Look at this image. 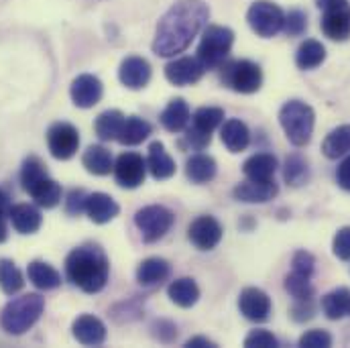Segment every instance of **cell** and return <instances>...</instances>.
Here are the masks:
<instances>
[{
    "label": "cell",
    "instance_id": "16",
    "mask_svg": "<svg viewBox=\"0 0 350 348\" xmlns=\"http://www.w3.org/2000/svg\"><path fill=\"white\" fill-rule=\"evenodd\" d=\"M102 94H104V86L102 82L92 76V74H82L78 76L72 86H70V96H72V102L78 106V108H94L100 100H102Z\"/></svg>",
    "mask_w": 350,
    "mask_h": 348
},
{
    "label": "cell",
    "instance_id": "28",
    "mask_svg": "<svg viewBox=\"0 0 350 348\" xmlns=\"http://www.w3.org/2000/svg\"><path fill=\"white\" fill-rule=\"evenodd\" d=\"M82 165L86 168L88 174L92 175H108L114 170L112 153L104 145H90L82 155Z\"/></svg>",
    "mask_w": 350,
    "mask_h": 348
},
{
    "label": "cell",
    "instance_id": "27",
    "mask_svg": "<svg viewBox=\"0 0 350 348\" xmlns=\"http://www.w3.org/2000/svg\"><path fill=\"white\" fill-rule=\"evenodd\" d=\"M172 273V267L170 263L161 257H149L139 265L137 269V281L143 285V287H153V285H159L161 281H165Z\"/></svg>",
    "mask_w": 350,
    "mask_h": 348
},
{
    "label": "cell",
    "instance_id": "17",
    "mask_svg": "<svg viewBox=\"0 0 350 348\" xmlns=\"http://www.w3.org/2000/svg\"><path fill=\"white\" fill-rule=\"evenodd\" d=\"M324 35L332 41H347L350 39V4L345 2L340 6L324 10L320 23Z\"/></svg>",
    "mask_w": 350,
    "mask_h": 348
},
{
    "label": "cell",
    "instance_id": "49",
    "mask_svg": "<svg viewBox=\"0 0 350 348\" xmlns=\"http://www.w3.org/2000/svg\"><path fill=\"white\" fill-rule=\"evenodd\" d=\"M6 220H8V216L0 208V245L6 243V239H8V224H6Z\"/></svg>",
    "mask_w": 350,
    "mask_h": 348
},
{
    "label": "cell",
    "instance_id": "26",
    "mask_svg": "<svg viewBox=\"0 0 350 348\" xmlns=\"http://www.w3.org/2000/svg\"><path fill=\"white\" fill-rule=\"evenodd\" d=\"M189 118H191L189 106H187V102L183 98H174L165 106V110L161 112V116H159L163 129L170 131V133H181V131H185Z\"/></svg>",
    "mask_w": 350,
    "mask_h": 348
},
{
    "label": "cell",
    "instance_id": "3",
    "mask_svg": "<svg viewBox=\"0 0 350 348\" xmlns=\"http://www.w3.org/2000/svg\"><path fill=\"white\" fill-rule=\"evenodd\" d=\"M45 310V297L39 293H25L10 299L0 312V326L6 334L23 336L29 332L41 318Z\"/></svg>",
    "mask_w": 350,
    "mask_h": 348
},
{
    "label": "cell",
    "instance_id": "9",
    "mask_svg": "<svg viewBox=\"0 0 350 348\" xmlns=\"http://www.w3.org/2000/svg\"><path fill=\"white\" fill-rule=\"evenodd\" d=\"M247 21L259 37L269 39V37H275L279 31H283L285 12L281 10V6H277L271 0H259L251 4L247 12Z\"/></svg>",
    "mask_w": 350,
    "mask_h": 348
},
{
    "label": "cell",
    "instance_id": "37",
    "mask_svg": "<svg viewBox=\"0 0 350 348\" xmlns=\"http://www.w3.org/2000/svg\"><path fill=\"white\" fill-rule=\"evenodd\" d=\"M25 287V277L21 269L10 259H0V289L6 295H14Z\"/></svg>",
    "mask_w": 350,
    "mask_h": 348
},
{
    "label": "cell",
    "instance_id": "22",
    "mask_svg": "<svg viewBox=\"0 0 350 348\" xmlns=\"http://www.w3.org/2000/svg\"><path fill=\"white\" fill-rule=\"evenodd\" d=\"M8 220L18 235H35L43 224V216L39 208L31 204H14L8 210Z\"/></svg>",
    "mask_w": 350,
    "mask_h": 348
},
{
    "label": "cell",
    "instance_id": "10",
    "mask_svg": "<svg viewBox=\"0 0 350 348\" xmlns=\"http://www.w3.org/2000/svg\"><path fill=\"white\" fill-rule=\"evenodd\" d=\"M47 147L57 161L72 159L80 149V133L70 122H55L47 131Z\"/></svg>",
    "mask_w": 350,
    "mask_h": 348
},
{
    "label": "cell",
    "instance_id": "18",
    "mask_svg": "<svg viewBox=\"0 0 350 348\" xmlns=\"http://www.w3.org/2000/svg\"><path fill=\"white\" fill-rule=\"evenodd\" d=\"M74 338L84 347H100L106 340V326L100 318L92 314H82L72 326Z\"/></svg>",
    "mask_w": 350,
    "mask_h": 348
},
{
    "label": "cell",
    "instance_id": "25",
    "mask_svg": "<svg viewBox=\"0 0 350 348\" xmlns=\"http://www.w3.org/2000/svg\"><path fill=\"white\" fill-rule=\"evenodd\" d=\"M27 277L29 281L41 289V291H49V289H57L62 285V273L45 261H31L27 267Z\"/></svg>",
    "mask_w": 350,
    "mask_h": 348
},
{
    "label": "cell",
    "instance_id": "44",
    "mask_svg": "<svg viewBox=\"0 0 350 348\" xmlns=\"http://www.w3.org/2000/svg\"><path fill=\"white\" fill-rule=\"evenodd\" d=\"M86 198L88 193L84 189H72L66 198V212L70 216H80L86 212Z\"/></svg>",
    "mask_w": 350,
    "mask_h": 348
},
{
    "label": "cell",
    "instance_id": "14",
    "mask_svg": "<svg viewBox=\"0 0 350 348\" xmlns=\"http://www.w3.org/2000/svg\"><path fill=\"white\" fill-rule=\"evenodd\" d=\"M239 310L251 322H267L271 316V297L259 287H247L239 295Z\"/></svg>",
    "mask_w": 350,
    "mask_h": 348
},
{
    "label": "cell",
    "instance_id": "29",
    "mask_svg": "<svg viewBox=\"0 0 350 348\" xmlns=\"http://www.w3.org/2000/svg\"><path fill=\"white\" fill-rule=\"evenodd\" d=\"M167 295L179 308H191L198 304L200 299V287L191 277H181L170 283L167 287Z\"/></svg>",
    "mask_w": 350,
    "mask_h": 348
},
{
    "label": "cell",
    "instance_id": "21",
    "mask_svg": "<svg viewBox=\"0 0 350 348\" xmlns=\"http://www.w3.org/2000/svg\"><path fill=\"white\" fill-rule=\"evenodd\" d=\"M118 212H120V206L114 202L112 196L102 193V191L88 193L86 214L94 224H106V222L114 220L118 216Z\"/></svg>",
    "mask_w": 350,
    "mask_h": 348
},
{
    "label": "cell",
    "instance_id": "7",
    "mask_svg": "<svg viewBox=\"0 0 350 348\" xmlns=\"http://www.w3.org/2000/svg\"><path fill=\"white\" fill-rule=\"evenodd\" d=\"M174 222V212L165 206H159V204L145 206V208L137 210V214H135V226L139 228L143 241L149 245L161 241L172 230Z\"/></svg>",
    "mask_w": 350,
    "mask_h": 348
},
{
    "label": "cell",
    "instance_id": "2",
    "mask_svg": "<svg viewBox=\"0 0 350 348\" xmlns=\"http://www.w3.org/2000/svg\"><path fill=\"white\" fill-rule=\"evenodd\" d=\"M66 275L84 293H100L110 277V261L98 245H82L68 255Z\"/></svg>",
    "mask_w": 350,
    "mask_h": 348
},
{
    "label": "cell",
    "instance_id": "38",
    "mask_svg": "<svg viewBox=\"0 0 350 348\" xmlns=\"http://www.w3.org/2000/svg\"><path fill=\"white\" fill-rule=\"evenodd\" d=\"M312 277L301 275L297 271H291L285 277V291L293 297V299H312L314 297V285L310 281Z\"/></svg>",
    "mask_w": 350,
    "mask_h": 348
},
{
    "label": "cell",
    "instance_id": "5",
    "mask_svg": "<svg viewBox=\"0 0 350 348\" xmlns=\"http://www.w3.org/2000/svg\"><path fill=\"white\" fill-rule=\"evenodd\" d=\"M232 43H234L232 29L220 27V25H210V27H206V31L202 35L196 57L202 62V66L206 70H216L230 55Z\"/></svg>",
    "mask_w": 350,
    "mask_h": 348
},
{
    "label": "cell",
    "instance_id": "41",
    "mask_svg": "<svg viewBox=\"0 0 350 348\" xmlns=\"http://www.w3.org/2000/svg\"><path fill=\"white\" fill-rule=\"evenodd\" d=\"M299 347L301 348H330L332 347V336L326 330H308L301 338H299Z\"/></svg>",
    "mask_w": 350,
    "mask_h": 348
},
{
    "label": "cell",
    "instance_id": "36",
    "mask_svg": "<svg viewBox=\"0 0 350 348\" xmlns=\"http://www.w3.org/2000/svg\"><path fill=\"white\" fill-rule=\"evenodd\" d=\"M322 151L328 159H338L350 153V124H342L328 133L322 143Z\"/></svg>",
    "mask_w": 350,
    "mask_h": 348
},
{
    "label": "cell",
    "instance_id": "1",
    "mask_svg": "<svg viewBox=\"0 0 350 348\" xmlns=\"http://www.w3.org/2000/svg\"><path fill=\"white\" fill-rule=\"evenodd\" d=\"M210 8L204 0H177L157 23L153 51L159 57L183 53L208 25Z\"/></svg>",
    "mask_w": 350,
    "mask_h": 348
},
{
    "label": "cell",
    "instance_id": "42",
    "mask_svg": "<svg viewBox=\"0 0 350 348\" xmlns=\"http://www.w3.org/2000/svg\"><path fill=\"white\" fill-rule=\"evenodd\" d=\"M332 253L340 261H350V226H345L336 232L332 241Z\"/></svg>",
    "mask_w": 350,
    "mask_h": 348
},
{
    "label": "cell",
    "instance_id": "31",
    "mask_svg": "<svg viewBox=\"0 0 350 348\" xmlns=\"http://www.w3.org/2000/svg\"><path fill=\"white\" fill-rule=\"evenodd\" d=\"M277 172V159L271 153H257L249 157L243 165V174L253 181H269Z\"/></svg>",
    "mask_w": 350,
    "mask_h": 348
},
{
    "label": "cell",
    "instance_id": "40",
    "mask_svg": "<svg viewBox=\"0 0 350 348\" xmlns=\"http://www.w3.org/2000/svg\"><path fill=\"white\" fill-rule=\"evenodd\" d=\"M306 29H308V16H306V12H301V10H291L289 14H285L283 31H285L289 37H299V35H304Z\"/></svg>",
    "mask_w": 350,
    "mask_h": 348
},
{
    "label": "cell",
    "instance_id": "51",
    "mask_svg": "<svg viewBox=\"0 0 350 348\" xmlns=\"http://www.w3.org/2000/svg\"><path fill=\"white\" fill-rule=\"evenodd\" d=\"M4 204H6V193H4V191L0 189V208H2Z\"/></svg>",
    "mask_w": 350,
    "mask_h": 348
},
{
    "label": "cell",
    "instance_id": "50",
    "mask_svg": "<svg viewBox=\"0 0 350 348\" xmlns=\"http://www.w3.org/2000/svg\"><path fill=\"white\" fill-rule=\"evenodd\" d=\"M345 2H349V0H316V4H318L320 10L334 8V6H340V4H345Z\"/></svg>",
    "mask_w": 350,
    "mask_h": 348
},
{
    "label": "cell",
    "instance_id": "33",
    "mask_svg": "<svg viewBox=\"0 0 350 348\" xmlns=\"http://www.w3.org/2000/svg\"><path fill=\"white\" fill-rule=\"evenodd\" d=\"M124 114L120 110H104L102 114H98L96 122H94V131L98 135L100 141H116L122 124H124Z\"/></svg>",
    "mask_w": 350,
    "mask_h": 348
},
{
    "label": "cell",
    "instance_id": "47",
    "mask_svg": "<svg viewBox=\"0 0 350 348\" xmlns=\"http://www.w3.org/2000/svg\"><path fill=\"white\" fill-rule=\"evenodd\" d=\"M336 181H338V185H340L342 189L350 191V157H347V159L338 165V170H336Z\"/></svg>",
    "mask_w": 350,
    "mask_h": 348
},
{
    "label": "cell",
    "instance_id": "32",
    "mask_svg": "<svg viewBox=\"0 0 350 348\" xmlns=\"http://www.w3.org/2000/svg\"><path fill=\"white\" fill-rule=\"evenodd\" d=\"M322 312L328 320H342L350 316V289L338 287L322 297Z\"/></svg>",
    "mask_w": 350,
    "mask_h": 348
},
{
    "label": "cell",
    "instance_id": "24",
    "mask_svg": "<svg viewBox=\"0 0 350 348\" xmlns=\"http://www.w3.org/2000/svg\"><path fill=\"white\" fill-rule=\"evenodd\" d=\"M145 161H147V170L155 179H170L175 175V161L165 151V145L159 141L149 145V153Z\"/></svg>",
    "mask_w": 350,
    "mask_h": 348
},
{
    "label": "cell",
    "instance_id": "43",
    "mask_svg": "<svg viewBox=\"0 0 350 348\" xmlns=\"http://www.w3.org/2000/svg\"><path fill=\"white\" fill-rule=\"evenodd\" d=\"M245 347L249 348H277L279 340L269 332V330H253L245 338Z\"/></svg>",
    "mask_w": 350,
    "mask_h": 348
},
{
    "label": "cell",
    "instance_id": "8",
    "mask_svg": "<svg viewBox=\"0 0 350 348\" xmlns=\"http://www.w3.org/2000/svg\"><path fill=\"white\" fill-rule=\"evenodd\" d=\"M222 82L239 94H255L262 86V72L255 62L239 59L222 68Z\"/></svg>",
    "mask_w": 350,
    "mask_h": 348
},
{
    "label": "cell",
    "instance_id": "11",
    "mask_svg": "<svg viewBox=\"0 0 350 348\" xmlns=\"http://www.w3.org/2000/svg\"><path fill=\"white\" fill-rule=\"evenodd\" d=\"M222 224L214 216H200L187 228V239L198 251H212L222 241Z\"/></svg>",
    "mask_w": 350,
    "mask_h": 348
},
{
    "label": "cell",
    "instance_id": "15",
    "mask_svg": "<svg viewBox=\"0 0 350 348\" xmlns=\"http://www.w3.org/2000/svg\"><path fill=\"white\" fill-rule=\"evenodd\" d=\"M118 80L122 86L129 90H141L149 84L151 80V66L145 57L139 55H129L122 59L118 68Z\"/></svg>",
    "mask_w": 350,
    "mask_h": 348
},
{
    "label": "cell",
    "instance_id": "19",
    "mask_svg": "<svg viewBox=\"0 0 350 348\" xmlns=\"http://www.w3.org/2000/svg\"><path fill=\"white\" fill-rule=\"evenodd\" d=\"M25 191L37 202V206L47 208V210L55 208V206L62 202V196H64L62 185H59L53 177H49V174L39 177V179L33 181L31 185H27Z\"/></svg>",
    "mask_w": 350,
    "mask_h": 348
},
{
    "label": "cell",
    "instance_id": "34",
    "mask_svg": "<svg viewBox=\"0 0 350 348\" xmlns=\"http://www.w3.org/2000/svg\"><path fill=\"white\" fill-rule=\"evenodd\" d=\"M324 59H326V47L316 39H306L295 53V66L299 70H316L318 66L324 64Z\"/></svg>",
    "mask_w": 350,
    "mask_h": 348
},
{
    "label": "cell",
    "instance_id": "35",
    "mask_svg": "<svg viewBox=\"0 0 350 348\" xmlns=\"http://www.w3.org/2000/svg\"><path fill=\"white\" fill-rule=\"evenodd\" d=\"M185 175L193 183H208L216 177V161L210 155H191L185 163Z\"/></svg>",
    "mask_w": 350,
    "mask_h": 348
},
{
    "label": "cell",
    "instance_id": "12",
    "mask_svg": "<svg viewBox=\"0 0 350 348\" xmlns=\"http://www.w3.org/2000/svg\"><path fill=\"white\" fill-rule=\"evenodd\" d=\"M114 179L120 187H126V189H135L139 187L143 181H145V175H147V161L139 155V153H133V151H126L122 153L116 161H114Z\"/></svg>",
    "mask_w": 350,
    "mask_h": 348
},
{
    "label": "cell",
    "instance_id": "6",
    "mask_svg": "<svg viewBox=\"0 0 350 348\" xmlns=\"http://www.w3.org/2000/svg\"><path fill=\"white\" fill-rule=\"evenodd\" d=\"M224 122V110L218 106H202L191 116V126L185 129L183 145H189L193 151H202L210 145L212 133Z\"/></svg>",
    "mask_w": 350,
    "mask_h": 348
},
{
    "label": "cell",
    "instance_id": "39",
    "mask_svg": "<svg viewBox=\"0 0 350 348\" xmlns=\"http://www.w3.org/2000/svg\"><path fill=\"white\" fill-rule=\"evenodd\" d=\"M283 177L289 185L299 187L310 179V170L308 163L301 155H289L285 161V170H283Z\"/></svg>",
    "mask_w": 350,
    "mask_h": 348
},
{
    "label": "cell",
    "instance_id": "23",
    "mask_svg": "<svg viewBox=\"0 0 350 348\" xmlns=\"http://www.w3.org/2000/svg\"><path fill=\"white\" fill-rule=\"evenodd\" d=\"M220 139L224 143V147L230 151V153H241L249 147L251 143V131L249 126L241 120V118H228L224 124H222V133H220Z\"/></svg>",
    "mask_w": 350,
    "mask_h": 348
},
{
    "label": "cell",
    "instance_id": "13",
    "mask_svg": "<svg viewBox=\"0 0 350 348\" xmlns=\"http://www.w3.org/2000/svg\"><path fill=\"white\" fill-rule=\"evenodd\" d=\"M206 68L198 57H177L165 66V78L174 86H191L202 80Z\"/></svg>",
    "mask_w": 350,
    "mask_h": 348
},
{
    "label": "cell",
    "instance_id": "48",
    "mask_svg": "<svg viewBox=\"0 0 350 348\" xmlns=\"http://www.w3.org/2000/svg\"><path fill=\"white\" fill-rule=\"evenodd\" d=\"M185 347L187 348H214L216 345H214L212 340L204 338V336H196V338H189V340L185 343Z\"/></svg>",
    "mask_w": 350,
    "mask_h": 348
},
{
    "label": "cell",
    "instance_id": "4",
    "mask_svg": "<svg viewBox=\"0 0 350 348\" xmlns=\"http://www.w3.org/2000/svg\"><path fill=\"white\" fill-rule=\"evenodd\" d=\"M279 124L293 147H306L314 135L316 112L301 100H289L279 110Z\"/></svg>",
    "mask_w": 350,
    "mask_h": 348
},
{
    "label": "cell",
    "instance_id": "20",
    "mask_svg": "<svg viewBox=\"0 0 350 348\" xmlns=\"http://www.w3.org/2000/svg\"><path fill=\"white\" fill-rule=\"evenodd\" d=\"M277 191H279V187L273 179H269V181L247 179V181L239 183L232 193L239 202H245V204H265V202L273 200L277 196Z\"/></svg>",
    "mask_w": 350,
    "mask_h": 348
},
{
    "label": "cell",
    "instance_id": "30",
    "mask_svg": "<svg viewBox=\"0 0 350 348\" xmlns=\"http://www.w3.org/2000/svg\"><path fill=\"white\" fill-rule=\"evenodd\" d=\"M151 133H153V126L147 120H143L141 116H129V118H124L122 131L116 141L124 147H135V145H141L143 141H147Z\"/></svg>",
    "mask_w": 350,
    "mask_h": 348
},
{
    "label": "cell",
    "instance_id": "46",
    "mask_svg": "<svg viewBox=\"0 0 350 348\" xmlns=\"http://www.w3.org/2000/svg\"><path fill=\"white\" fill-rule=\"evenodd\" d=\"M316 314V308L312 304V299H295L293 308H291V318L295 322H308L312 320Z\"/></svg>",
    "mask_w": 350,
    "mask_h": 348
},
{
    "label": "cell",
    "instance_id": "45",
    "mask_svg": "<svg viewBox=\"0 0 350 348\" xmlns=\"http://www.w3.org/2000/svg\"><path fill=\"white\" fill-rule=\"evenodd\" d=\"M314 265H316V259H314L310 253H306V251H297V253L293 255V259H291V271H297V273H301V275L312 277V273H314Z\"/></svg>",
    "mask_w": 350,
    "mask_h": 348
}]
</instances>
